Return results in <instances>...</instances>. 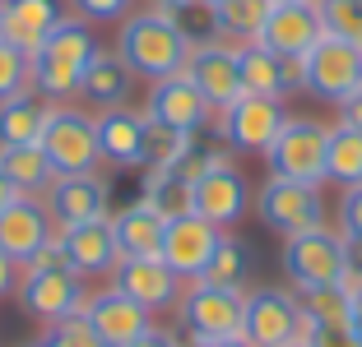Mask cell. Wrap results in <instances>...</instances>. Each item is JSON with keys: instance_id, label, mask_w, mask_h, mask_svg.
<instances>
[{"instance_id": "603a6c76", "label": "cell", "mask_w": 362, "mask_h": 347, "mask_svg": "<svg viewBox=\"0 0 362 347\" xmlns=\"http://www.w3.org/2000/svg\"><path fill=\"white\" fill-rule=\"evenodd\" d=\"M61 19L65 0H0V37L28 56L61 28Z\"/></svg>"}, {"instance_id": "f907efd6", "label": "cell", "mask_w": 362, "mask_h": 347, "mask_svg": "<svg viewBox=\"0 0 362 347\" xmlns=\"http://www.w3.org/2000/svg\"><path fill=\"white\" fill-rule=\"evenodd\" d=\"M33 347H65V338H61V334H56V329H52V324H47V334H42V338H37V343H33Z\"/></svg>"}, {"instance_id": "5bb4252c", "label": "cell", "mask_w": 362, "mask_h": 347, "mask_svg": "<svg viewBox=\"0 0 362 347\" xmlns=\"http://www.w3.org/2000/svg\"><path fill=\"white\" fill-rule=\"evenodd\" d=\"M246 209H251V185L233 162H218V167H209L204 176L191 181V213H200L214 227L223 231L237 227L246 218Z\"/></svg>"}, {"instance_id": "f1b7e54d", "label": "cell", "mask_w": 362, "mask_h": 347, "mask_svg": "<svg viewBox=\"0 0 362 347\" xmlns=\"http://www.w3.org/2000/svg\"><path fill=\"white\" fill-rule=\"evenodd\" d=\"M325 181H334L339 190L362 185V130L334 121L330 139H325Z\"/></svg>"}, {"instance_id": "8fae6325", "label": "cell", "mask_w": 362, "mask_h": 347, "mask_svg": "<svg viewBox=\"0 0 362 347\" xmlns=\"http://www.w3.org/2000/svg\"><path fill=\"white\" fill-rule=\"evenodd\" d=\"M218 116V135L228 139V148H237V153H260L265 158V148L279 139V130H284L288 111L279 97H256V93H242L233 106H223Z\"/></svg>"}, {"instance_id": "5b68a950", "label": "cell", "mask_w": 362, "mask_h": 347, "mask_svg": "<svg viewBox=\"0 0 362 347\" xmlns=\"http://www.w3.org/2000/svg\"><path fill=\"white\" fill-rule=\"evenodd\" d=\"M256 213L269 231L279 236H302V231H316L330 222V209H325V195L320 185H302V181H279L269 176L256 195Z\"/></svg>"}, {"instance_id": "cb8c5ba5", "label": "cell", "mask_w": 362, "mask_h": 347, "mask_svg": "<svg viewBox=\"0 0 362 347\" xmlns=\"http://www.w3.org/2000/svg\"><path fill=\"white\" fill-rule=\"evenodd\" d=\"M298 88H302V65L298 61H284V56L265 51L260 42L242 47V93L279 97V102H284V97L298 93Z\"/></svg>"}, {"instance_id": "9a60e30c", "label": "cell", "mask_w": 362, "mask_h": 347, "mask_svg": "<svg viewBox=\"0 0 362 347\" xmlns=\"http://www.w3.org/2000/svg\"><path fill=\"white\" fill-rule=\"evenodd\" d=\"M186 74H191V84L204 93V102L214 111H223L242 97V47L233 42H204V47H191L186 56Z\"/></svg>"}, {"instance_id": "ee69618b", "label": "cell", "mask_w": 362, "mask_h": 347, "mask_svg": "<svg viewBox=\"0 0 362 347\" xmlns=\"http://www.w3.org/2000/svg\"><path fill=\"white\" fill-rule=\"evenodd\" d=\"M130 347H181V338L172 334V329H158V324H153L149 334H139V338H135Z\"/></svg>"}, {"instance_id": "8d00e7d4", "label": "cell", "mask_w": 362, "mask_h": 347, "mask_svg": "<svg viewBox=\"0 0 362 347\" xmlns=\"http://www.w3.org/2000/svg\"><path fill=\"white\" fill-rule=\"evenodd\" d=\"M19 93H33V56L0 37V102Z\"/></svg>"}, {"instance_id": "db71d44e", "label": "cell", "mask_w": 362, "mask_h": 347, "mask_svg": "<svg viewBox=\"0 0 362 347\" xmlns=\"http://www.w3.org/2000/svg\"><path fill=\"white\" fill-rule=\"evenodd\" d=\"M209 5H218V0H209Z\"/></svg>"}, {"instance_id": "3957f363", "label": "cell", "mask_w": 362, "mask_h": 347, "mask_svg": "<svg viewBox=\"0 0 362 347\" xmlns=\"http://www.w3.org/2000/svg\"><path fill=\"white\" fill-rule=\"evenodd\" d=\"M37 148L47 153L56 176L98 171L103 167V153H98V116L84 111V106H70V102H52L47 126L37 135Z\"/></svg>"}, {"instance_id": "ac0fdd59", "label": "cell", "mask_w": 362, "mask_h": 347, "mask_svg": "<svg viewBox=\"0 0 362 347\" xmlns=\"http://www.w3.org/2000/svg\"><path fill=\"white\" fill-rule=\"evenodd\" d=\"M47 213H52L56 231L79 227V222H93L112 213V185H107L98 171H84V176H56L42 195Z\"/></svg>"}, {"instance_id": "9c48e42d", "label": "cell", "mask_w": 362, "mask_h": 347, "mask_svg": "<svg viewBox=\"0 0 362 347\" xmlns=\"http://www.w3.org/2000/svg\"><path fill=\"white\" fill-rule=\"evenodd\" d=\"M311 334L307 315H302L298 292H284V287H260V292H246V315H242V338L251 347H284L293 338Z\"/></svg>"}, {"instance_id": "d4e9b609", "label": "cell", "mask_w": 362, "mask_h": 347, "mask_svg": "<svg viewBox=\"0 0 362 347\" xmlns=\"http://www.w3.org/2000/svg\"><path fill=\"white\" fill-rule=\"evenodd\" d=\"M130 93H135V74H130V65L121 61L117 51H98L93 65L84 70V79H79V97L93 106H126Z\"/></svg>"}, {"instance_id": "d6a6232c", "label": "cell", "mask_w": 362, "mask_h": 347, "mask_svg": "<svg viewBox=\"0 0 362 347\" xmlns=\"http://www.w3.org/2000/svg\"><path fill=\"white\" fill-rule=\"evenodd\" d=\"M172 23L181 28V37L191 47H204V42H218V19H214V5L209 0H181L172 10H163Z\"/></svg>"}, {"instance_id": "c3c4849f", "label": "cell", "mask_w": 362, "mask_h": 347, "mask_svg": "<svg viewBox=\"0 0 362 347\" xmlns=\"http://www.w3.org/2000/svg\"><path fill=\"white\" fill-rule=\"evenodd\" d=\"M14 200H19V190H14V181L5 176V171H0V209H10Z\"/></svg>"}, {"instance_id": "7bdbcfd3", "label": "cell", "mask_w": 362, "mask_h": 347, "mask_svg": "<svg viewBox=\"0 0 362 347\" xmlns=\"http://www.w3.org/2000/svg\"><path fill=\"white\" fill-rule=\"evenodd\" d=\"M23 269H70V264H65V250H61V241L52 236V241H47L42 250H37L28 264H23Z\"/></svg>"}, {"instance_id": "4dcf8cb0", "label": "cell", "mask_w": 362, "mask_h": 347, "mask_svg": "<svg viewBox=\"0 0 362 347\" xmlns=\"http://www.w3.org/2000/svg\"><path fill=\"white\" fill-rule=\"evenodd\" d=\"M298 301H302V315H307L311 329H349L353 324V296L339 283L307 287V292H298Z\"/></svg>"}, {"instance_id": "681fc988", "label": "cell", "mask_w": 362, "mask_h": 347, "mask_svg": "<svg viewBox=\"0 0 362 347\" xmlns=\"http://www.w3.org/2000/svg\"><path fill=\"white\" fill-rule=\"evenodd\" d=\"M349 329L362 338V292H353V324H349Z\"/></svg>"}, {"instance_id": "4316f807", "label": "cell", "mask_w": 362, "mask_h": 347, "mask_svg": "<svg viewBox=\"0 0 362 347\" xmlns=\"http://www.w3.org/2000/svg\"><path fill=\"white\" fill-rule=\"evenodd\" d=\"M0 171L14 181L19 195H47V185L56 181L52 162L37 144H0Z\"/></svg>"}, {"instance_id": "ba28073f", "label": "cell", "mask_w": 362, "mask_h": 347, "mask_svg": "<svg viewBox=\"0 0 362 347\" xmlns=\"http://www.w3.org/2000/svg\"><path fill=\"white\" fill-rule=\"evenodd\" d=\"M302 88L320 102L339 106L362 88V47L339 42V37H320L307 56H302Z\"/></svg>"}, {"instance_id": "7402d4cb", "label": "cell", "mask_w": 362, "mask_h": 347, "mask_svg": "<svg viewBox=\"0 0 362 347\" xmlns=\"http://www.w3.org/2000/svg\"><path fill=\"white\" fill-rule=\"evenodd\" d=\"M144 148H149V116L135 106H107L98 111V153L103 162L121 171L144 167Z\"/></svg>"}, {"instance_id": "1f68e13d", "label": "cell", "mask_w": 362, "mask_h": 347, "mask_svg": "<svg viewBox=\"0 0 362 347\" xmlns=\"http://www.w3.org/2000/svg\"><path fill=\"white\" fill-rule=\"evenodd\" d=\"M139 200L163 218H181V213H191V181H181L177 171H149L139 185Z\"/></svg>"}, {"instance_id": "f35d334b", "label": "cell", "mask_w": 362, "mask_h": 347, "mask_svg": "<svg viewBox=\"0 0 362 347\" xmlns=\"http://www.w3.org/2000/svg\"><path fill=\"white\" fill-rule=\"evenodd\" d=\"M339 231H344V241H362V185H349L339 195Z\"/></svg>"}, {"instance_id": "8992f818", "label": "cell", "mask_w": 362, "mask_h": 347, "mask_svg": "<svg viewBox=\"0 0 362 347\" xmlns=\"http://www.w3.org/2000/svg\"><path fill=\"white\" fill-rule=\"evenodd\" d=\"M177 315L191 338H242V315H246V292L242 287H214V283H186L177 301Z\"/></svg>"}, {"instance_id": "83f0119b", "label": "cell", "mask_w": 362, "mask_h": 347, "mask_svg": "<svg viewBox=\"0 0 362 347\" xmlns=\"http://www.w3.org/2000/svg\"><path fill=\"white\" fill-rule=\"evenodd\" d=\"M52 102L37 93H19L0 102V144H37Z\"/></svg>"}, {"instance_id": "74e56055", "label": "cell", "mask_w": 362, "mask_h": 347, "mask_svg": "<svg viewBox=\"0 0 362 347\" xmlns=\"http://www.w3.org/2000/svg\"><path fill=\"white\" fill-rule=\"evenodd\" d=\"M65 5L88 23H121L130 10H135V0H65Z\"/></svg>"}, {"instance_id": "f5cc1de1", "label": "cell", "mask_w": 362, "mask_h": 347, "mask_svg": "<svg viewBox=\"0 0 362 347\" xmlns=\"http://www.w3.org/2000/svg\"><path fill=\"white\" fill-rule=\"evenodd\" d=\"M284 347H311V338L302 334V338H293V343H284Z\"/></svg>"}, {"instance_id": "6da1fadb", "label": "cell", "mask_w": 362, "mask_h": 347, "mask_svg": "<svg viewBox=\"0 0 362 347\" xmlns=\"http://www.w3.org/2000/svg\"><path fill=\"white\" fill-rule=\"evenodd\" d=\"M98 51L103 47H98L93 23L79 19V14H65L61 28L33 51V93L47 97V102L79 97V79H84V70L93 65Z\"/></svg>"}, {"instance_id": "30bf717a", "label": "cell", "mask_w": 362, "mask_h": 347, "mask_svg": "<svg viewBox=\"0 0 362 347\" xmlns=\"http://www.w3.org/2000/svg\"><path fill=\"white\" fill-rule=\"evenodd\" d=\"M14 296H19L23 315L42 319V324H61V319L84 310L88 287L75 269H23Z\"/></svg>"}, {"instance_id": "ffe728a7", "label": "cell", "mask_w": 362, "mask_h": 347, "mask_svg": "<svg viewBox=\"0 0 362 347\" xmlns=\"http://www.w3.org/2000/svg\"><path fill=\"white\" fill-rule=\"evenodd\" d=\"M56 241L65 250V264L75 269L79 278H112V269L121 264V245L117 231H112V213L93 222H79V227L56 231Z\"/></svg>"}, {"instance_id": "816d5d0a", "label": "cell", "mask_w": 362, "mask_h": 347, "mask_svg": "<svg viewBox=\"0 0 362 347\" xmlns=\"http://www.w3.org/2000/svg\"><path fill=\"white\" fill-rule=\"evenodd\" d=\"M149 10H172V5H181V0H144Z\"/></svg>"}, {"instance_id": "f546056e", "label": "cell", "mask_w": 362, "mask_h": 347, "mask_svg": "<svg viewBox=\"0 0 362 347\" xmlns=\"http://www.w3.org/2000/svg\"><path fill=\"white\" fill-rule=\"evenodd\" d=\"M274 0H218L214 5V19H218V37L233 47L256 42L260 28H265V14Z\"/></svg>"}, {"instance_id": "2e32d148", "label": "cell", "mask_w": 362, "mask_h": 347, "mask_svg": "<svg viewBox=\"0 0 362 347\" xmlns=\"http://www.w3.org/2000/svg\"><path fill=\"white\" fill-rule=\"evenodd\" d=\"M144 116L153 126L181 130V135H200L214 121V106L204 102V93L191 84V74H168L158 84H149V102H144Z\"/></svg>"}, {"instance_id": "d590c367", "label": "cell", "mask_w": 362, "mask_h": 347, "mask_svg": "<svg viewBox=\"0 0 362 347\" xmlns=\"http://www.w3.org/2000/svg\"><path fill=\"white\" fill-rule=\"evenodd\" d=\"M195 144V135H181V130H168V126H153L149 121V148H144V167L149 171H172L186 148Z\"/></svg>"}, {"instance_id": "11a10c76", "label": "cell", "mask_w": 362, "mask_h": 347, "mask_svg": "<svg viewBox=\"0 0 362 347\" xmlns=\"http://www.w3.org/2000/svg\"><path fill=\"white\" fill-rule=\"evenodd\" d=\"M358 5H362V0H358Z\"/></svg>"}, {"instance_id": "7a4b0ae2", "label": "cell", "mask_w": 362, "mask_h": 347, "mask_svg": "<svg viewBox=\"0 0 362 347\" xmlns=\"http://www.w3.org/2000/svg\"><path fill=\"white\" fill-rule=\"evenodd\" d=\"M117 56L130 65L135 79H168V74L186 70V56H191V42L181 37V28L168 19L163 10H130L117 28Z\"/></svg>"}, {"instance_id": "ab89813d", "label": "cell", "mask_w": 362, "mask_h": 347, "mask_svg": "<svg viewBox=\"0 0 362 347\" xmlns=\"http://www.w3.org/2000/svg\"><path fill=\"white\" fill-rule=\"evenodd\" d=\"M52 329L65 338V347H107L103 338L84 324V315H70V319H61V324H52Z\"/></svg>"}, {"instance_id": "bcb514c9", "label": "cell", "mask_w": 362, "mask_h": 347, "mask_svg": "<svg viewBox=\"0 0 362 347\" xmlns=\"http://www.w3.org/2000/svg\"><path fill=\"white\" fill-rule=\"evenodd\" d=\"M339 121H344V126H353V130H362V88L339 102Z\"/></svg>"}, {"instance_id": "7c38bea8", "label": "cell", "mask_w": 362, "mask_h": 347, "mask_svg": "<svg viewBox=\"0 0 362 347\" xmlns=\"http://www.w3.org/2000/svg\"><path fill=\"white\" fill-rule=\"evenodd\" d=\"M218 245H223V227L204 222L200 213H181V218H168L158 255L181 283H195V278L209 269V260L218 255Z\"/></svg>"}, {"instance_id": "484cf974", "label": "cell", "mask_w": 362, "mask_h": 347, "mask_svg": "<svg viewBox=\"0 0 362 347\" xmlns=\"http://www.w3.org/2000/svg\"><path fill=\"white\" fill-rule=\"evenodd\" d=\"M163 227H168V218L153 213L144 200L112 213V231H117L121 255H158L163 250Z\"/></svg>"}, {"instance_id": "b9f144b4", "label": "cell", "mask_w": 362, "mask_h": 347, "mask_svg": "<svg viewBox=\"0 0 362 347\" xmlns=\"http://www.w3.org/2000/svg\"><path fill=\"white\" fill-rule=\"evenodd\" d=\"M311 347H362V338L353 329H311Z\"/></svg>"}, {"instance_id": "52a82bcc", "label": "cell", "mask_w": 362, "mask_h": 347, "mask_svg": "<svg viewBox=\"0 0 362 347\" xmlns=\"http://www.w3.org/2000/svg\"><path fill=\"white\" fill-rule=\"evenodd\" d=\"M344 255H349V241H344L339 227H316V231H302V236H288L284 241V274L293 278L298 292L307 287H330L339 283L344 274Z\"/></svg>"}, {"instance_id": "e575fe53", "label": "cell", "mask_w": 362, "mask_h": 347, "mask_svg": "<svg viewBox=\"0 0 362 347\" xmlns=\"http://www.w3.org/2000/svg\"><path fill=\"white\" fill-rule=\"evenodd\" d=\"M316 14H320V32L325 37L362 47V5L358 0H316Z\"/></svg>"}, {"instance_id": "60d3db41", "label": "cell", "mask_w": 362, "mask_h": 347, "mask_svg": "<svg viewBox=\"0 0 362 347\" xmlns=\"http://www.w3.org/2000/svg\"><path fill=\"white\" fill-rule=\"evenodd\" d=\"M344 292H362V241H349V255H344V274H339Z\"/></svg>"}, {"instance_id": "836d02e7", "label": "cell", "mask_w": 362, "mask_h": 347, "mask_svg": "<svg viewBox=\"0 0 362 347\" xmlns=\"http://www.w3.org/2000/svg\"><path fill=\"white\" fill-rule=\"evenodd\" d=\"M246 274H251V260H246V245L233 241V236H223V245H218V255L209 260V269H204L195 283H214V287H246Z\"/></svg>"}, {"instance_id": "44dd1931", "label": "cell", "mask_w": 362, "mask_h": 347, "mask_svg": "<svg viewBox=\"0 0 362 347\" xmlns=\"http://www.w3.org/2000/svg\"><path fill=\"white\" fill-rule=\"evenodd\" d=\"M52 236H56V222H52V213H47L42 195H19L10 209H0V250L10 255L19 269L42 250Z\"/></svg>"}, {"instance_id": "4fadbf2b", "label": "cell", "mask_w": 362, "mask_h": 347, "mask_svg": "<svg viewBox=\"0 0 362 347\" xmlns=\"http://www.w3.org/2000/svg\"><path fill=\"white\" fill-rule=\"evenodd\" d=\"M112 287L126 292L135 305H144L149 315L177 310L181 292H186V283L163 264V255H121V264L112 269Z\"/></svg>"}, {"instance_id": "7dc6e473", "label": "cell", "mask_w": 362, "mask_h": 347, "mask_svg": "<svg viewBox=\"0 0 362 347\" xmlns=\"http://www.w3.org/2000/svg\"><path fill=\"white\" fill-rule=\"evenodd\" d=\"M181 347H251V343H246V338H223V343H209V338H191V334H186V338H181Z\"/></svg>"}, {"instance_id": "f6af8a7d", "label": "cell", "mask_w": 362, "mask_h": 347, "mask_svg": "<svg viewBox=\"0 0 362 347\" xmlns=\"http://www.w3.org/2000/svg\"><path fill=\"white\" fill-rule=\"evenodd\" d=\"M14 287H19V264L0 250V296H14Z\"/></svg>"}, {"instance_id": "d6986e66", "label": "cell", "mask_w": 362, "mask_h": 347, "mask_svg": "<svg viewBox=\"0 0 362 347\" xmlns=\"http://www.w3.org/2000/svg\"><path fill=\"white\" fill-rule=\"evenodd\" d=\"M84 324L93 329L98 338H103L107 347H130L139 334H149L153 329V315L144 310V305H135L126 292H117V287H103V292H88L84 301Z\"/></svg>"}, {"instance_id": "277c9868", "label": "cell", "mask_w": 362, "mask_h": 347, "mask_svg": "<svg viewBox=\"0 0 362 347\" xmlns=\"http://www.w3.org/2000/svg\"><path fill=\"white\" fill-rule=\"evenodd\" d=\"M325 139L330 126L311 116H288L279 139L265 148V167L279 181H302V185H325Z\"/></svg>"}, {"instance_id": "e0dca14e", "label": "cell", "mask_w": 362, "mask_h": 347, "mask_svg": "<svg viewBox=\"0 0 362 347\" xmlns=\"http://www.w3.org/2000/svg\"><path fill=\"white\" fill-rule=\"evenodd\" d=\"M320 37H325V32H320L316 0H274L256 42L265 47V51L284 56V61H302Z\"/></svg>"}]
</instances>
